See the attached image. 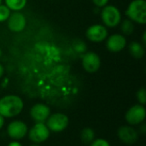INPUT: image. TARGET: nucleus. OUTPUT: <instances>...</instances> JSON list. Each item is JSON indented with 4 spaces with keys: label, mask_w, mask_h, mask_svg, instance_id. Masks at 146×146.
<instances>
[{
    "label": "nucleus",
    "mask_w": 146,
    "mask_h": 146,
    "mask_svg": "<svg viewBox=\"0 0 146 146\" xmlns=\"http://www.w3.org/2000/svg\"><path fill=\"white\" fill-rule=\"evenodd\" d=\"M23 110V101L16 95H7L0 99V115L11 118L18 115Z\"/></svg>",
    "instance_id": "f257e3e1"
},
{
    "label": "nucleus",
    "mask_w": 146,
    "mask_h": 146,
    "mask_svg": "<svg viewBox=\"0 0 146 146\" xmlns=\"http://www.w3.org/2000/svg\"><path fill=\"white\" fill-rule=\"evenodd\" d=\"M126 15L133 22L139 24L146 23V2L145 0H133L128 5Z\"/></svg>",
    "instance_id": "f03ea898"
},
{
    "label": "nucleus",
    "mask_w": 146,
    "mask_h": 146,
    "mask_svg": "<svg viewBox=\"0 0 146 146\" xmlns=\"http://www.w3.org/2000/svg\"><path fill=\"white\" fill-rule=\"evenodd\" d=\"M101 18L106 27H115L121 21V14L115 6L105 5L102 9Z\"/></svg>",
    "instance_id": "7ed1b4c3"
},
{
    "label": "nucleus",
    "mask_w": 146,
    "mask_h": 146,
    "mask_svg": "<svg viewBox=\"0 0 146 146\" xmlns=\"http://www.w3.org/2000/svg\"><path fill=\"white\" fill-rule=\"evenodd\" d=\"M68 117L62 113H56L50 115L47 119V127L49 130L59 133L63 131L68 126Z\"/></svg>",
    "instance_id": "20e7f679"
},
{
    "label": "nucleus",
    "mask_w": 146,
    "mask_h": 146,
    "mask_svg": "<svg viewBox=\"0 0 146 146\" xmlns=\"http://www.w3.org/2000/svg\"><path fill=\"white\" fill-rule=\"evenodd\" d=\"M28 136L31 141L39 144L47 140L50 136V130L44 122H38L30 129Z\"/></svg>",
    "instance_id": "39448f33"
},
{
    "label": "nucleus",
    "mask_w": 146,
    "mask_h": 146,
    "mask_svg": "<svg viewBox=\"0 0 146 146\" xmlns=\"http://www.w3.org/2000/svg\"><path fill=\"white\" fill-rule=\"evenodd\" d=\"M146 116L145 108L142 104H136L131 107L126 113V121L130 125H139L142 123Z\"/></svg>",
    "instance_id": "423d86ee"
},
{
    "label": "nucleus",
    "mask_w": 146,
    "mask_h": 146,
    "mask_svg": "<svg viewBox=\"0 0 146 146\" xmlns=\"http://www.w3.org/2000/svg\"><path fill=\"white\" fill-rule=\"evenodd\" d=\"M87 39L94 43H100L106 39L108 36L107 28L100 24H95L89 27L86 32Z\"/></svg>",
    "instance_id": "0eeeda50"
},
{
    "label": "nucleus",
    "mask_w": 146,
    "mask_h": 146,
    "mask_svg": "<svg viewBox=\"0 0 146 146\" xmlns=\"http://www.w3.org/2000/svg\"><path fill=\"white\" fill-rule=\"evenodd\" d=\"M8 27L14 33H20L24 30L27 24L25 15L20 11H14L10 13L8 20Z\"/></svg>",
    "instance_id": "6e6552de"
},
{
    "label": "nucleus",
    "mask_w": 146,
    "mask_h": 146,
    "mask_svg": "<svg viewBox=\"0 0 146 146\" xmlns=\"http://www.w3.org/2000/svg\"><path fill=\"white\" fill-rule=\"evenodd\" d=\"M83 68L88 73L97 72L101 66V60L95 52H87L82 58Z\"/></svg>",
    "instance_id": "1a4fd4ad"
},
{
    "label": "nucleus",
    "mask_w": 146,
    "mask_h": 146,
    "mask_svg": "<svg viewBox=\"0 0 146 146\" xmlns=\"http://www.w3.org/2000/svg\"><path fill=\"white\" fill-rule=\"evenodd\" d=\"M7 133L13 139H21L27 133V127L21 121H15L9 124Z\"/></svg>",
    "instance_id": "9d476101"
},
{
    "label": "nucleus",
    "mask_w": 146,
    "mask_h": 146,
    "mask_svg": "<svg viewBox=\"0 0 146 146\" xmlns=\"http://www.w3.org/2000/svg\"><path fill=\"white\" fill-rule=\"evenodd\" d=\"M30 115L37 123L44 122L50 115V109L44 104H37L31 108Z\"/></svg>",
    "instance_id": "9b49d317"
},
{
    "label": "nucleus",
    "mask_w": 146,
    "mask_h": 146,
    "mask_svg": "<svg viewBox=\"0 0 146 146\" xmlns=\"http://www.w3.org/2000/svg\"><path fill=\"white\" fill-rule=\"evenodd\" d=\"M127 45V39L125 36L119 33L112 34L106 41V47L111 52H119L122 50Z\"/></svg>",
    "instance_id": "f8f14e48"
},
{
    "label": "nucleus",
    "mask_w": 146,
    "mask_h": 146,
    "mask_svg": "<svg viewBox=\"0 0 146 146\" xmlns=\"http://www.w3.org/2000/svg\"><path fill=\"white\" fill-rule=\"evenodd\" d=\"M118 137L123 143L132 145L138 140L139 134L133 127L123 126L121 127L118 130Z\"/></svg>",
    "instance_id": "ddd939ff"
},
{
    "label": "nucleus",
    "mask_w": 146,
    "mask_h": 146,
    "mask_svg": "<svg viewBox=\"0 0 146 146\" xmlns=\"http://www.w3.org/2000/svg\"><path fill=\"white\" fill-rule=\"evenodd\" d=\"M129 52L134 58H142L145 55V47L140 43L133 41L129 44Z\"/></svg>",
    "instance_id": "4468645a"
},
{
    "label": "nucleus",
    "mask_w": 146,
    "mask_h": 146,
    "mask_svg": "<svg viewBox=\"0 0 146 146\" xmlns=\"http://www.w3.org/2000/svg\"><path fill=\"white\" fill-rule=\"evenodd\" d=\"M6 6L13 11H20L27 3V0H5Z\"/></svg>",
    "instance_id": "2eb2a0df"
},
{
    "label": "nucleus",
    "mask_w": 146,
    "mask_h": 146,
    "mask_svg": "<svg viewBox=\"0 0 146 146\" xmlns=\"http://www.w3.org/2000/svg\"><path fill=\"white\" fill-rule=\"evenodd\" d=\"M121 29L122 33L126 35H130L134 31V24L130 19H125L121 25Z\"/></svg>",
    "instance_id": "dca6fc26"
},
{
    "label": "nucleus",
    "mask_w": 146,
    "mask_h": 146,
    "mask_svg": "<svg viewBox=\"0 0 146 146\" xmlns=\"http://www.w3.org/2000/svg\"><path fill=\"white\" fill-rule=\"evenodd\" d=\"M95 133L91 128H85L81 132V140L85 144H90L94 140Z\"/></svg>",
    "instance_id": "f3484780"
},
{
    "label": "nucleus",
    "mask_w": 146,
    "mask_h": 146,
    "mask_svg": "<svg viewBox=\"0 0 146 146\" xmlns=\"http://www.w3.org/2000/svg\"><path fill=\"white\" fill-rule=\"evenodd\" d=\"M10 13H11V10L6 5L1 4L0 5V22L7 21Z\"/></svg>",
    "instance_id": "a211bd4d"
},
{
    "label": "nucleus",
    "mask_w": 146,
    "mask_h": 146,
    "mask_svg": "<svg viewBox=\"0 0 146 146\" xmlns=\"http://www.w3.org/2000/svg\"><path fill=\"white\" fill-rule=\"evenodd\" d=\"M74 50H75V52L82 54L84 52H86V44L82 41V40H76L74 44H73Z\"/></svg>",
    "instance_id": "6ab92c4d"
},
{
    "label": "nucleus",
    "mask_w": 146,
    "mask_h": 146,
    "mask_svg": "<svg viewBox=\"0 0 146 146\" xmlns=\"http://www.w3.org/2000/svg\"><path fill=\"white\" fill-rule=\"evenodd\" d=\"M137 98L139 102L144 105L146 104V90L145 88H141L137 92Z\"/></svg>",
    "instance_id": "aec40b11"
},
{
    "label": "nucleus",
    "mask_w": 146,
    "mask_h": 146,
    "mask_svg": "<svg viewBox=\"0 0 146 146\" xmlns=\"http://www.w3.org/2000/svg\"><path fill=\"white\" fill-rule=\"evenodd\" d=\"M91 146H110L109 142L103 139H98L96 140H93L91 144Z\"/></svg>",
    "instance_id": "412c9836"
},
{
    "label": "nucleus",
    "mask_w": 146,
    "mask_h": 146,
    "mask_svg": "<svg viewBox=\"0 0 146 146\" xmlns=\"http://www.w3.org/2000/svg\"><path fill=\"white\" fill-rule=\"evenodd\" d=\"M109 0H92V3L97 6V7H104L107 5Z\"/></svg>",
    "instance_id": "4be33fe9"
},
{
    "label": "nucleus",
    "mask_w": 146,
    "mask_h": 146,
    "mask_svg": "<svg viewBox=\"0 0 146 146\" xmlns=\"http://www.w3.org/2000/svg\"><path fill=\"white\" fill-rule=\"evenodd\" d=\"M8 146H22V145H21V144H20V143H19V142H17V141H13V142L9 143Z\"/></svg>",
    "instance_id": "5701e85b"
},
{
    "label": "nucleus",
    "mask_w": 146,
    "mask_h": 146,
    "mask_svg": "<svg viewBox=\"0 0 146 146\" xmlns=\"http://www.w3.org/2000/svg\"><path fill=\"white\" fill-rule=\"evenodd\" d=\"M3 124H4V117H3V116L0 115V129L3 127Z\"/></svg>",
    "instance_id": "b1692460"
},
{
    "label": "nucleus",
    "mask_w": 146,
    "mask_h": 146,
    "mask_svg": "<svg viewBox=\"0 0 146 146\" xmlns=\"http://www.w3.org/2000/svg\"><path fill=\"white\" fill-rule=\"evenodd\" d=\"M3 74H4V68H3V66L0 63V78L3 75Z\"/></svg>",
    "instance_id": "393cba45"
},
{
    "label": "nucleus",
    "mask_w": 146,
    "mask_h": 146,
    "mask_svg": "<svg viewBox=\"0 0 146 146\" xmlns=\"http://www.w3.org/2000/svg\"><path fill=\"white\" fill-rule=\"evenodd\" d=\"M3 56V51H2V50H1V48H0V57Z\"/></svg>",
    "instance_id": "a878e982"
},
{
    "label": "nucleus",
    "mask_w": 146,
    "mask_h": 146,
    "mask_svg": "<svg viewBox=\"0 0 146 146\" xmlns=\"http://www.w3.org/2000/svg\"><path fill=\"white\" fill-rule=\"evenodd\" d=\"M31 146H39V145H31Z\"/></svg>",
    "instance_id": "bb28decb"
},
{
    "label": "nucleus",
    "mask_w": 146,
    "mask_h": 146,
    "mask_svg": "<svg viewBox=\"0 0 146 146\" xmlns=\"http://www.w3.org/2000/svg\"><path fill=\"white\" fill-rule=\"evenodd\" d=\"M2 4V0H0V5Z\"/></svg>",
    "instance_id": "cd10ccee"
}]
</instances>
